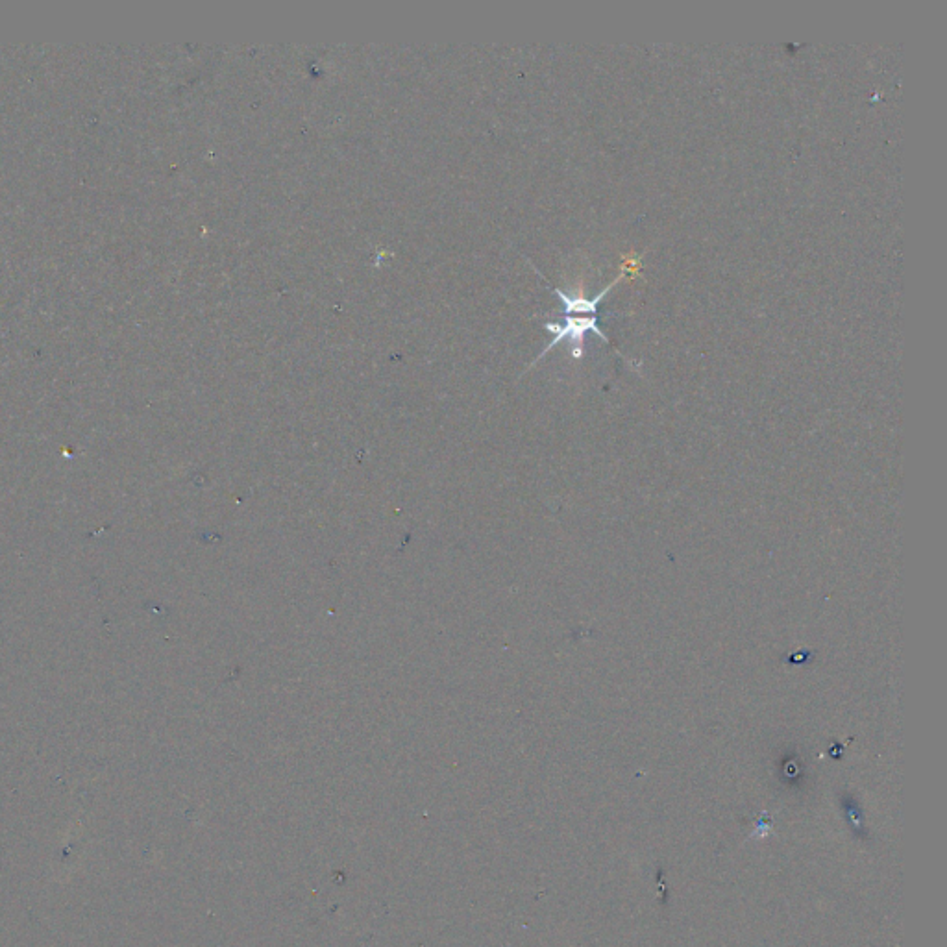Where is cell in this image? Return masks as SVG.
<instances>
[{
    "mask_svg": "<svg viewBox=\"0 0 947 947\" xmlns=\"http://www.w3.org/2000/svg\"><path fill=\"white\" fill-rule=\"evenodd\" d=\"M544 328H546L548 332L554 333V339L542 350L539 359L546 356L548 350H552L555 345L563 343L566 339L570 341V346H572V356L579 359V357L583 356V343H585V333L587 332L596 333V335L602 339V343L611 345L609 337L600 330L596 315H566L565 319L561 320V322H546ZM539 359H537V361H539Z\"/></svg>",
    "mask_w": 947,
    "mask_h": 947,
    "instance_id": "obj_1",
    "label": "cell"
}]
</instances>
